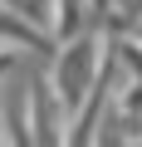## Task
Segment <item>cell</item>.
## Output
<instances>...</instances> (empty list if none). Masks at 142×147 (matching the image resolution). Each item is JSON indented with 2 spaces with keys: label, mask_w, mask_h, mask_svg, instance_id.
Listing matches in <instances>:
<instances>
[{
  "label": "cell",
  "mask_w": 142,
  "mask_h": 147,
  "mask_svg": "<svg viewBox=\"0 0 142 147\" xmlns=\"http://www.w3.org/2000/svg\"><path fill=\"white\" fill-rule=\"evenodd\" d=\"M103 74H108V34H83V39H69V44L54 49L49 84H54V93H59L69 118L93 98V88L103 84Z\"/></svg>",
  "instance_id": "obj_1"
},
{
  "label": "cell",
  "mask_w": 142,
  "mask_h": 147,
  "mask_svg": "<svg viewBox=\"0 0 142 147\" xmlns=\"http://www.w3.org/2000/svg\"><path fill=\"white\" fill-rule=\"evenodd\" d=\"M132 39H137V44H142V20H137V25H132Z\"/></svg>",
  "instance_id": "obj_2"
}]
</instances>
